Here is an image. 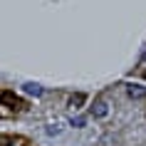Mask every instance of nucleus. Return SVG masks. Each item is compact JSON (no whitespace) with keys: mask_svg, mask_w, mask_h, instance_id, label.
Here are the masks:
<instances>
[{"mask_svg":"<svg viewBox=\"0 0 146 146\" xmlns=\"http://www.w3.org/2000/svg\"><path fill=\"white\" fill-rule=\"evenodd\" d=\"M109 114V104L104 99H94V104H92V116L94 119H104V116Z\"/></svg>","mask_w":146,"mask_h":146,"instance_id":"nucleus-1","label":"nucleus"},{"mask_svg":"<svg viewBox=\"0 0 146 146\" xmlns=\"http://www.w3.org/2000/svg\"><path fill=\"white\" fill-rule=\"evenodd\" d=\"M84 102H87V94L77 92V94H72V97H69V107H72V109H82Z\"/></svg>","mask_w":146,"mask_h":146,"instance_id":"nucleus-5","label":"nucleus"},{"mask_svg":"<svg viewBox=\"0 0 146 146\" xmlns=\"http://www.w3.org/2000/svg\"><path fill=\"white\" fill-rule=\"evenodd\" d=\"M23 89H25V94H30V97H42V92H45L37 82H25Z\"/></svg>","mask_w":146,"mask_h":146,"instance_id":"nucleus-3","label":"nucleus"},{"mask_svg":"<svg viewBox=\"0 0 146 146\" xmlns=\"http://www.w3.org/2000/svg\"><path fill=\"white\" fill-rule=\"evenodd\" d=\"M69 124H72V126H84L87 119H84V116H72V121H69Z\"/></svg>","mask_w":146,"mask_h":146,"instance_id":"nucleus-6","label":"nucleus"},{"mask_svg":"<svg viewBox=\"0 0 146 146\" xmlns=\"http://www.w3.org/2000/svg\"><path fill=\"white\" fill-rule=\"evenodd\" d=\"M3 104H8V107L17 109V107H20V99H17L15 94L10 92V89H5V92H3Z\"/></svg>","mask_w":146,"mask_h":146,"instance_id":"nucleus-4","label":"nucleus"},{"mask_svg":"<svg viewBox=\"0 0 146 146\" xmlns=\"http://www.w3.org/2000/svg\"><path fill=\"white\" fill-rule=\"evenodd\" d=\"M126 94L131 99H146V87L141 84H126Z\"/></svg>","mask_w":146,"mask_h":146,"instance_id":"nucleus-2","label":"nucleus"},{"mask_svg":"<svg viewBox=\"0 0 146 146\" xmlns=\"http://www.w3.org/2000/svg\"><path fill=\"white\" fill-rule=\"evenodd\" d=\"M141 62H146V50H144V54H141Z\"/></svg>","mask_w":146,"mask_h":146,"instance_id":"nucleus-8","label":"nucleus"},{"mask_svg":"<svg viewBox=\"0 0 146 146\" xmlns=\"http://www.w3.org/2000/svg\"><path fill=\"white\" fill-rule=\"evenodd\" d=\"M47 134H50V136H52V134H60V129H57V126H47Z\"/></svg>","mask_w":146,"mask_h":146,"instance_id":"nucleus-7","label":"nucleus"}]
</instances>
